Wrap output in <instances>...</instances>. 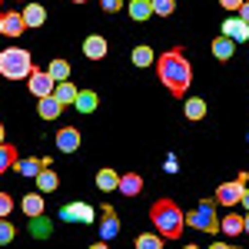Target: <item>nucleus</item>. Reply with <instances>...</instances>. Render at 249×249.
Instances as JSON below:
<instances>
[{
  "label": "nucleus",
  "instance_id": "12",
  "mask_svg": "<svg viewBox=\"0 0 249 249\" xmlns=\"http://www.w3.org/2000/svg\"><path fill=\"white\" fill-rule=\"evenodd\" d=\"M37 113L43 116V120H57V116L63 113V103H60L53 93H50V96H40V100H37Z\"/></svg>",
  "mask_w": 249,
  "mask_h": 249
},
{
  "label": "nucleus",
  "instance_id": "10",
  "mask_svg": "<svg viewBox=\"0 0 249 249\" xmlns=\"http://www.w3.org/2000/svg\"><path fill=\"white\" fill-rule=\"evenodd\" d=\"M116 232H120V219H116L113 206H103V219H100V236H103V243L116 239Z\"/></svg>",
  "mask_w": 249,
  "mask_h": 249
},
{
  "label": "nucleus",
  "instance_id": "16",
  "mask_svg": "<svg viewBox=\"0 0 249 249\" xmlns=\"http://www.w3.org/2000/svg\"><path fill=\"white\" fill-rule=\"evenodd\" d=\"M20 14H23L27 27H43L47 23V7H40V3H27V10H20Z\"/></svg>",
  "mask_w": 249,
  "mask_h": 249
},
{
  "label": "nucleus",
  "instance_id": "22",
  "mask_svg": "<svg viewBox=\"0 0 249 249\" xmlns=\"http://www.w3.org/2000/svg\"><path fill=\"white\" fill-rule=\"evenodd\" d=\"M130 17L140 20V23L150 20L153 17V3H150V0H130Z\"/></svg>",
  "mask_w": 249,
  "mask_h": 249
},
{
  "label": "nucleus",
  "instance_id": "9",
  "mask_svg": "<svg viewBox=\"0 0 249 249\" xmlns=\"http://www.w3.org/2000/svg\"><path fill=\"white\" fill-rule=\"evenodd\" d=\"M77 146H80V130H77V126H60L57 150H60V153H73Z\"/></svg>",
  "mask_w": 249,
  "mask_h": 249
},
{
  "label": "nucleus",
  "instance_id": "17",
  "mask_svg": "<svg viewBox=\"0 0 249 249\" xmlns=\"http://www.w3.org/2000/svg\"><path fill=\"white\" fill-rule=\"evenodd\" d=\"M73 107H77L80 113H93L96 107H100V96L93 90H77V100H73Z\"/></svg>",
  "mask_w": 249,
  "mask_h": 249
},
{
  "label": "nucleus",
  "instance_id": "14",
  "mask_svg": "<svg viewBox=\"0 0 249 249\" xmlns=\"http://www.w3.org/2000/svg\"><path fill=\"white\" fill-rule=\"evenodd\" d=\"M183 116L193 120V123H199V120L206 116V100H203V96H190V100L183 103Z\"/></svg>",
  "mask_w": 249,
  "mask_h": 249
},
{
  "label": "nucleus",
  "instance_id": "29",
  "mask_svg": "<svg viewBox=\"0 0 249 249\" xmlns=\"http://www.w3.org/2000/svg\"><path fill=\"white\" fill-rule=\"evenodd\" d=\"M163 246V236L160 232H143V236H136V249H160Z\"/></svg>",
  "mask_w": 249,
  "mask_h": 249
},
{
  "label": "nucleus",
  "instance_id": "35",
  "mask_svg": "<svg viewBox=\"0 0 249 249\" xmlns=\"http://www.w3.org/2000/svg\"><path fill=\"white\" fill-rule=\"evenodd\" d=\"M219 3H223L226 10H239V7H243V0H219Z\"/></svg>",
  "mask_w": 249,
  "mask_h": 249
},
{
  "label": "nucleus",
  "instance_id": "33",
  "mask_svg": "<svg viewBox=\"0 0 249 249\" xmlns=\"http://www.w3.org/2000/svg\"><path fill=\"white\" fill-rule=\"evenodd\" d=\"M14 210V199H10V193H0V216H10Z\"/></svg>",
  "mask_w": 249,
  "mask_h": 249
},
{
  "label": "nucleus",
  "instance_id": "31",
  "mask_svg": "<svg viewBox=\"0 0 249 249\" xmlns=\"http://www.w3.org/2000/svg\"><path fill=\"white\" fill-rule=\"evenodd\" d=\"M14 236H17L14 223H7V216H0V243H10Z\"/></svg>",
  "mask_w": 249,
  "mask_h": 249
},
{
  "label": "nucleus",
  "instance_id": "36",
  "mask_svg": "<svg viewBox=\"0 0 249 249\" xmlns=\"http://www.w3.org/2000/svg\"><path fill=\"white\" fill-rule=\"evenodd\" d=\"M239 20H246V23H249V0H243V7H239Z\"/></svg>",
  "mask_w": 249,
  "mask_h": 249
},
{
  "label": "nucleus",
  "instance_id": "4",
  "mask_svg": "<svg viewBox=\"0 0 249 249\" xmlns=\"http://www.w3.org/2000/svg\"><path fill=\"white\" fill-rule=\"evenodd\" d=\"M186 223L190 226H196V230H203V232H216L219 230V216H216V206H213L210 199H203L196 210L186 216Z\"/></svg>",
  "mask_w": 249,
  "mask_h": 249
},
{
  "label": "nucleus",
  "instance_id": "37",
  "mask_svg": "<svg viewBox=\"0 0 249 249\" xmlns=\"http://www.w3.org/2000/svg\"><path fill=\"white\" fill-rule=\"evenodd\" d=\"M239 203H243V206H246V210H249V186H246V190H243V199H239Z\"/></svg>",
  "mask_w": 249,
  "mask_h": 249
},
{
  "label": "nucleus",
  "instance_id": "18",
  "mask_svg": "<svg viewBox=\"0 0 249 249\" xmlns=\"http://www.w3.org/2000/svg\"><path fill=\"white\" fill-rule=\"evenodd\" d=\"M232 53H236V40H230L226 34L213 40V57H216V60H230Z\"/></svg>",
  "mask_w": 249,
  "mask_h": 249
},
{
  "label": "nucleus",
  "instance_id": "23",
  "mask_svg": "<svg viewBox=\"0 0 249 249\" xmlns=\"http://www.w3.org/2000/svg\"><path fill=\"white\" fill-rule=\"evenodd\" d=\"M53 96H57L60 103L67 107V103H73V100H77V87H73L70 80H60L57 87H53Z\"/></svg>",
  "mask_w": 249,
  "mask_h": 249
},
{
  "label": "nucleus",
  "instance_id": "39",
  "mask_svg": "<svg viewBox=\"0 0 249 249\" xmlns=\"http://www.w3.org/2000/svg\"><path fill=\"white\" fill-rule=\"evenodd\" d=\"M3 136H7V130H3V123H0V143H3Z\"/></svg>",
  "mask_w": 249,
  "mask_h": 249
},
{
  "label": "nucleus",
  "instance_id": "20",
  "mask_svg": "<svg viewBox=\"0 0 249 249\" xmlns=\"http://www.w3.org/2000/svg\"><path fill=\"white\" fill-rule=\"evenodd\" d=\"M20 206H23V213H27V216H30V219H34V216H40V213H43V193H30V196H23V203H20Z\"/></svg>",
  "mask_w": 249,
  "mask_h": 249
},
{
  "label": "nucleus",
  "instance_id": "3",
  "mask_svg": "<svg viewBox=\"0 0 249 249\" xmlns=\"http://www.w3.org/2000/svg\"><path fill=\"white\" fill-rule=\"evenodd\" d=\"M30 73H34L30 50H23V47H7V50H0V77H7V80H27Z\"/></svg>",
  "mask_w": 249,
  "mask_h": 249
},
{
  "label": "nucleus",
  "instance_id": "11",
  "mask_svg": "<svg viewBox=\"0 0 249 249\" xmlns=\"http://www.w3.org/2000/svg\"><path fill=\"white\" fill-rule=\"evenodd\" d=\"M83 57H87V60H103V57H107V37L90 34V37L83 40Z\"/></svg>",
  "mask_w": 249,
  "mask_h": 249
},
{
  "label": "nucleus",
  "instance_id": "1",
  "mask_svg": "<svg viewBox=\"0 0 249 249\" xmlns=\"http://www.w3.org/2000/svg\"><path fill=\"white\" fill-rule=\"evenodd\" d=\"M156 77H160V83L173 96H186V90H190V83H193V67H190V60H186V53L179 47L160 53V60H156Z\"/></svg>",
  "mask_w": 249,
  "mask_h": 249
},
{
  "label": "nucleus",
  "instance_id": "24",
  "mask_svg": "<svg viewBox=\"0 0 249 249\" xmlns=\"http://www.w3.org/2000/svg\"><path fill=\"white\" fill-rule=\"evenodd\" d=\"M14 166H17V150L10 143H0V173L14 170Z\"/></svg>",
  "mask_w": 249,
  "mask_h": 249
},
{
  "label": "nucleus",
  "instance_id": "7",
  "mask_svg": "<svg viewBox=\"0 0 249 249\" xmlns=\"http://www.w3.org/2000/svg\"><path fill=\"white\" fill-rule=\"evenodd\" d=\"M27 30V23H23V14L20 10H7L3 17H0V34L3 37H20Z\"/></svg>",
  "mask_w": 249,
  "mask_h": 249
},
{
  "label": "nucleus",
  "instance_id": "25",
  "mask_svg": "<svg viewBox=\"0 0 249 249\" xmlns=\"http://www.w3.org/2000/svg\"><path fill=\"white\" fill-rule=\"evenodd\" d=\"M43 166H47V160H34V156H30V160H17V166H14V170H20L23 176H37Z\"/></svg>",
  "mask_w": 249,
  "mask_h": 249
},
{
  "label": "nucleus",
  "instance_id": "6",
  "mask_svg": "<svg viewBox=\"0 0 249 249\" xmlns=\"http://www.w3.org/2000/svg\"><path fill=\"white\" fill-rule=\"evenodd\" d=\"M27 87H30V93L40 100V96H50V93H53V87H57V83H53V77H50L47 70H34V73L27 77Z\"/></svg>",
  "mask_w": 249,
  "mask_h": 249
},
{
  "label": "nucleus",
  "instance_id": "5",
  "mask_svg": "<svg viewBox=\"0 0 249 249\" xmlns=\"http://www.w3.org/2000/svg\"><path fill=\"white\" fill-rule=\"evenodd\" d=\"M243 190H246V173H239V179H232V183H223V186L216 190V199H219L223 206H236V203L243 199Z\"/></svg>",
  "mask_w": 249,
  "mask_h": 249
},
{
  "label": "nucleus",
  "instance_id": "32",
  "mask_svg": "<svg viewBox=\"0 0 249 249\" xmlns=\"http://www.w3.org/2000/svg\"><path fill=\"white\" fill-rule=\"evenodd\" d=\"M34 219H37V223H34V236H50V223L43 219V213L34 216Z\"/></svg>",
  "mask_w": 249,
  "mask_h": 249
},
{
  "label": "nucleus",
  "instance_id": "30",
  "mask_svg": "<svg viewBox=\"0 0 249 249\" xmlns=\"http://www.w3.org/2000/svg\"><path fill=\"white\" fill-rule=\"evenodd\" d=\"M150 3H153V14H160V17H170L176 10V0H150Z\"/></svg>",
  "mask_w": 249,
  "mask_h": 249
},
{
  "label": "nucleus",
  "instance_id": "34",
  "mask_svg": "<svg viewBox=\"0 0 249 249\" xmlns=\"http://www.w3.org/2000/svg\"><path fill=\"white\" fill-rule=\"evenodd\" d=\"M100 3H103V10H107V14H116V10L123 7V0H100Z\"/></svg>",
  "mask_w": 249,
  "mask_h": 249
},
{
  "label": "nucleus",
  "instance_id": "19",
  "mask_svg": "<svg viewBox=\"0 0 249 249\" xmlns=\"http://www.w3.org/2000/svg\"><path fill=\"white\" fill-rule=\"evenodd\" d=\"M116 183H120V173L110 170V166H103V170L96 173V190L110 193V190H116Z\"/></svg>",
  "mask_w": 249,
  "mask_h": 249
},
{
  "label": "nucleus",
  "instance_id": "38",
  "mask_svg": "<svg viewBox=\"0 0 249 249\" xmlns=\"http://www.w3.org/2000/svg\"><path fill=\"white\" fill-rule=\"evenodd\" d=\"M243 232H249V213H246V219H243Z\"/></svg>",
  "mask_w": 249,
  "mask_h": 249
},
{
  "label": "nucleus",
  "instance_id": "26",
  "mask_svg": "<svg viewBox=\"0 0 249 249\" xmlns=\"http://www.w3.org/2000/svg\"><path fill=\"white\" fill-rule=\"evenodd\" d=\"M150 63H156V53H153V47H136L133 50V67H150Z\"/></svg>",
  "mask_w": 249,
  "mask_h": 249
},
{
  "label": "nucleus",
  "instance_id": "27",
  "mask_svg": "<svg viewBox=\"0 0 249 249\" xmlns=\"http://www.w3.org/2000/svg\"><path fill=\"white\" fill-rule=\"evenodd\" d=\"M47 73L53 77V83H60V80H70V63H67V60H53V63L47 67Z\"/></svg>",
  "mask_w": 249,
  "mask_h": 249
},
{
  "label": "nucleus",
  "instance_id": "40",
  "mask_svg": "<svg viewBox=\"0 0 249 249\" xmlns=\"http://www.w3.org/2000/svg\"><path fill=\"white\" fill-rule=\"evenodd\" d=\"M73 3H83V0H73Z\"/></svg>",
  "mask_w": 249,
  "mask_h": 249
},
{
  "label": "nucleus",
  "instance_id": "28",
  "mask_svg": "<svg viewBox=\"0 0 249 249\" xmlns=\"http://www.w3.org/2000/svg\"><path fill=\"white\" fill-rule=\"evenodd\" d=\"M219 230L226 232V236H239V232H243V219L232 213V216H226V219H219Z\"/></svg>",
  "mask_w": 249,
  "mask_h": 249
},
{
  "label": "nucleus",
  "instance_id": "13",
  "mask_svg": "<svg viewBox=\"0 0 249 249\" xmlns=\"http://www.w3.org/2000/svg\"><path fill=\"white\" fill-rule=\"evenodd\" d=\"M116 190L123 193V196H140V190H143V176H140V173H123L120 183H116Z\"/></svg>",
  "mask_w": 249,
  "mask_h": 249
},
{
  "label": "nucleus",
  "instance_id": "15",
  "mask_svg": "<svg viewBox=\"0 0 249 249\" xmlns=\"http://www.w3.org/2000/svg\"><path fill=\"white\" fill-rule=\"evenodd\" d=\"M60 216H63V219H80V223H93V206H87V203H73V206H63Z\"/></svg>",
  "mask_w": 249,
  "mask_h": 249
},
{
  "label": "nucleus",
  "instance_id": "21",
  "mask_svg": "<svg viewBox=\"0 0 249 249\" xmlns=\"http://www.w3.org/2000/svg\"><path fill=\"white\" fill-rule=\"evenodd\" d=\"M57 186H60V176L53 170H40L37 173V190L40 193H53Z\"/></svg>",
  "mask_w": 249,
  "mask_h": 249
},
{
  "label": "nucleus",
  "instance_id": "2",
  "mask_svg": "<svg viewBox=\"0 0 249 249\" xmlns=\"http://www.w3.org/2000/svg\"><path fill=\"white\" fill-rule=\"evenodd\" d=\"M150 223H153V230L160 232L163 239H179L186 216H183V210H179L173 199H160V203L150 206Z\"/></svg>",
  "mask_w": 249,
  "mask_h": 249
},
{
  "label": "nucleus",
  "instance_id": "8",
  "mask_svg": "<svg viewBox=\"0 0 249 249\" xmlns=\"http://www.w3.org/2000/svg\"><path fill=\"white\" fill-rule=\"evenodd\" d=\"M223 34L230 40H236V43H246L249 40V23L239 20V17H230V20H223Z\"/></svg>",
  "mask_w": 249,
  "mask_h": 249
}]
</instances>
